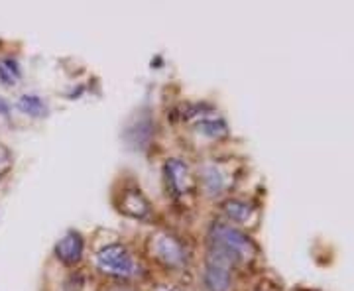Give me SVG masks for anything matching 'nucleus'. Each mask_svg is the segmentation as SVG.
<instances>
[{
    "instance_id": "f257e3e1",
    "label": "nucleus",
    "mask_w": 354,
    "mask_h": 291,
    "mask_svg": "<svg viewBox=\"0 0 354 291\" xmlns=\"http://www.w3.org/2000/svg\"><path fill=\"white\" fill-rule=\"evenodd\" d=\"M95 262H97V268L106 276L130 277L138 272V266L134 262V256L130 254V250L124 244H118V242L104 246L97 254Z\"/></svg>"
},
{
    "instance_id": "f03ea898",
    "label": "nucleus",
    "mask_w": 354,
    "mask_h": 291,
    "mask_svg": "<svg viewBox=\"0 0 354 291\" xmlns=\"http://www.w3.org/2000/svg\"><path fill=\"white\" fill-rule=\"evenodd\" d=\"M235 256L224 252L222 248L213 246L206 256V266L203 279L209 291H228L233 277H231V266L235 262Z\"/></svg>"
},
{
    "instance_id": "7ed1b4c3",
    "label": "nucleus",
    "mask_w": 354,
    "mask_h": 291,
    "mask_svg": "<svg viewBox=\"0 0 354 291\" xmlns=\"http://www.w3.org/2000/svg\"><path fill=\"white\" fill-rule=\"evenodd\" d=\"M211 240L215 246L222 248L235 258H250L256 252V248L246 234H242L238 229L224 222H215L211 226Z\"/></svg>"
},
{
    "instance_id": "20e7f679",
    "label": "nucleus",
    "mask_w": 354,
    "mask_h": 291,
    "mask_svg": "<svg viewBox=\"0 0 354 291\" xmlns=\"http://www.w3.org/2000/svg\"><path fill=\"white\" fill-rule=\"evenodd\" d=\"M150 246L152 254L169 268H179L185 264V248L172 234H156Z\"/></svg>"
},
{
    "instance_id": "39448f33",
    "label": "nucleus",
    "mask_w": 354,
    "mask_h": 291,
    "mask_svg": "<svg viewBox=\"0 0 354 291\" xmlns=\"http://www.w3.org/2000/svg\"><path fill=\"white\" fill-rule=\"evenodd\" d=\"M83 250H85L83 236L79 233H75V231H69L56 244V256H58L59 262L71 266V264H77L83 258Z\"/></svg>"
},
{
    "instance_id": "423d86ee",
    "label": "nucleus",
    "mask_w": 354,
    "mask_h": 291,
    "mask_svg": "<svg viewBox=\"0 0 354 291\" xmlns=\"http://www.w3.org/2000/svg\"><path fill=\"white\" fill-rule=\"evenodd\" d=\"M165 177H167V183L176 195H183L191 187V172H189V165L183 160H177V158L167 160Z\"/></svg>"
},
{
    "instance_id": "0eeeda50",
    "label": "nucleus",
    "mask_w": 354,
    "mask_h": 291,
    "mask_svg": "<svg viewBox=\"0 0 354 291\" xmlns=\"http://www.w3.org/2000/svg\"><path fill=\"white\" fill-rule=\"evenodd\" d=\"M152 134H154V122L150 115H140V117L134 120L132 124L126 128L124 132V138L128 140V144H132L136 150H144L150 140H152Z\"/></svg>"
},
{
    "instance_id": "6e6552de",
    "label": "nucleus",
    "mask_w": 354,
    "mask_h": 291,
    "mask_svg": "<svg viewBox=\"0 0 354 291\" xmlns=\"http://www.w3.org/2000/svg\"><path fill=\"white\" fill-rule=\"evenodd\" d=\"M122 213H126L128 217L134 218H148L152 209L148 199L138 189H126L122 195V203H120Z\"/></svg>"
},
{
    "instance_id": "1a4fd4ad",
    "label": "nucleus",
    "mask_w": 354,
    "mask_h": 291,
    "mask_svg": "<svg viewBox=\"0 0 354 291\" xmlns=\"http://www.w3.org/2000/svg\"><path fill=\"white\" fill-rule=\"evenodd\" d=\"M201 179H203V187L209 195L217 197L221 195L224 187H226V181H224V175L217 170V165H205L203 172H201Z\"/></svg>"
},
{
    "instance_id": "9d476101",
    "label": "nucleus",
    "mask_w": 354,
    "mask_h": 291,
    "mask_svg": "<svg viewBox=\"0 0 354 291\" xmlns=\"http://www.w3.org/2000/svg\"><path fill=\"white\" fill-rule=\"evenodd\" d=\"M18 108H20L24 115H28V117L34 118H42L49 113L45 101L42 97H38V95H22V97L18 99Z\"/></svg>"
},
{
    "instance_id": "9b49d317",
    "label": "nucleus",
    "mask_w": 354,
    "mask_h": 291,
    "mask_svg": "<svg viewBox=\"0 0 354 291\" xmlns=\"http://www.w3.org/2000/svg\"><path fill=\"white\" fill-rule=\"evenodd\" d=\"M226 217L236 222H246L250 218V205L244 203V201H238V199H228L226 203L222 205Z\"/></svg>"
},
{
    "instance_id": "f8f14e48",
    "label": "nucleus",
    "mask_w": 354,
    "mask_h": 291,
    "mask_svg": "<svg viewBox=\"0 0 354 291\" xmlns=\"http://www.w3.org/2000/svg\"><path fill=\"white\" fill-rule=\"evenodd\" d=\"M197 130L201 134H205L209 138H221V136H226V122L224 120H217V118H205L197 124Z\"/></svg>"
},
{
    "instance_id": "ddd939ff",
    "label": "nucleus",
    "mask_w": 354,
    "mask_h": 291,
    "mask_svg": "<svg viewBox=\"0 0 354 291\" xmlns=\"http://www.w3.org/2000/svg\"><path fill=\"white\" fill-rule=\"evenodd\" d=\"M20 77H16L14 73L8 71L2 63H0V81H2V85H8V87H12L16 85V81H18Z\"/></svg>"
},
{
    "instance_id": "4468645a",
    "label": "nucleus",
    "mask_w": 354,
    "mask_h": 291,
    "mask_svg": "<svg viewBox=\"0 0 354 291\" xmlns=\"http://www.w3.org/2000/svg\"><path fill=\"white\" fill-rule=\"evenodd\" d=\"M2 65H4L8 71L14 73L16 77H20V67H18V61H16V59H4V61H2Z\"/></svg>"
},
{
    "instance_id": "2eb2a0df",
    "label": "nucleus",
    "mask_w": 354,
    "mask_h": 291,
    "mask_svg": "<svg viewBox=\"0 0 354 291\" xmlns=\"http://www.w3.org/2000/svg\"><path fill=\"white\" fill-rule=\"evenodd\" d=\"M8 110H10L8 102L4 101V99H0V115H8Z\"/></svg>"
},
{
    "instance_id": "dca6fc26",
    "label": "nucleus",
    "mask_w": 354,
    "mask_h": 291,
    "mask_svg": "<svg viewBox=\"0 0 354 291\" xmlns=\"http://www.w3.org/2000/svg\"><path fill=\"white\" fill-rule=\"evenodd\" d=\"M165 291H181V290H179V288H167Z\"/></svg>"
}]
</instances>
